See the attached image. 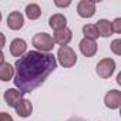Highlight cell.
Returning a JSON list of instances; mask_svg holds the SVG:
<instances>
[{
    "instance_id": "6da1fadb",
    "label": "cell",
    "mask_w": 121,
    "mask_h": 121,
    "mask_svg": "<svg viewBox=\"0 0 121 121\" xmlns=\"http://www.w3.org/2000/svg\"><path fill=\"white\" fill-rule=\"evenodd\" d=\"M14 84L22 94L40 87L56 70L57 61L51 53L29 51L17 58L14 64Z\"/></svg>"
},
{
    "instance_id": "7a4b0ae2",
    "label": "cell",
    "mask_w": 121,
    "mask_h": 121,
    "mask_svg": "<svg viewBox=\"0 0 121 121\" xmlns=\"http://www.w3.org/2000/svg\"><path fill=\"white\" fill-rule=\"evenodd\" d=\"M57 58H58V63L61 64L63 67L69 69V67H73L76 63H77V54L76 51L69 47V46H61L58 48V53H57Z\"/></svg>"
},
{
    "instance_id": "3957f363",
    "label": "cell",
    "mask_w": 121,
    "mask_h": 121,
    "mask_svg": "<svg viewBox=\"0 0 121 121\" xmlns=\"http://www.w3.org/2000/svg\"><path fill=\"white\" fill-rule=\"evenodd\" d=\"M33 46L40 51V53H50L54 47V40L50 34L47 33H39L33 37L31 40Z\"/></svg>"
},
{
    "instance_id": "277c9868",
    "label": "cell",
    "mask_w": 121,
    "mask_h": 121,
    "mask_svg": "<svg viewBox=\"0 0 121 121\" xmlns=\"http://www.w3.org/2000/svg\"><path fill=\"white\" fill-rule=\"evenodd\" d=\"M115 71V61L112 58H103L97 64V74L101 78H110Z\"/></svg>"
},
{
    "instance_id": "5b68a950",
    "label": "cell",
    "mask_w": 121,
    "mask_h": 121,
    "mask_svg": "<svg viewBox=\"0 0 121 121\" xmlns=\"http://www.w3.org/2000/svg\"><path fill=\"white\" fill-rule=\"evenodd\" d=\"M77 13L83 19H90L95 13V2L91 0H81L77 4Z\"/></svg>"
},
{
    "instance_id": "8992f818",
    "label": "cell",
    "mask_w": 121,
    "mask_h": 121,
    "mask_svg": "<svg viewBox=\"0 0 121 121\" xmlns=\"http://www.w3.org/2000/svg\"><path fill=\"white\" fill-rule=\"evenodd\" d=\"M104 103L110 110H117L121 105V91L110 90L104 97Z\"/></svg>"
},
{
    "instance_id": "52a82bcc",
    "label": "cell",
    "mask_w": 121,
    "mask_h": 121,
    "mask_svg": "<svg viewBox=\"0 0 121 121\" xmlns=\"http://www.w3.org/2000/svg\"><path fill=\"white\" fill-rule=\"evenodd\" d=\"M71 39H73V33H71V30L67 29V27L60 29V30H56L54 37H53L54 43H57V44H60V46H67V44L71 41Z\"/></svg>"
},
{
    "instance_id": "ba28073f",
    "label": "cell",
    "mask_w": 121,
    "mask_h": 121,
    "mask_svg": "<svg viewBox=\"0 0 121 121\" xmlns=\"http://www.w3.org/2000/svg\"><path fill=\"white\" fill-rule=\"evenodd\" d=\"M24 24V17L19 12H12L7 16V26L12 30H20Z\"/></svg>"
},
{
    "instance_id": "9c48e42d",
    "label": "cell",
    "mask_w": 121,
    "mask_h": 121,
    "mask_svg": "<svg viewBox=\"0 0 121 121\" xmlns=\"http://www.w3.org/2000/svg\"><path fill=\"white\" fill-rule=\"evenodd\" d=\"M80 51L86 56V57H93L97 53V43L94 40H88V39H83L80 41Z\"/></svg>"
},
{
    "instance_id": "30bf717a",
    "label": "cell",
    "mask_w": 121,
    "mask_h": 121,
    "mask_svg": "<svg viewBox=\"0 0 121 121\" xmlns=\"http://www.w3.org/2000/svg\"><path fill=\"white\" fill-rule=\"evenodd\" d=\"M27 50V44L23 39H14L10 43V53L14 57H22Z\"/></svg>"
},
{
    "instance_id": "8fae6325",
    "label": "cell",
    "mask_w": 121,
    "mask_h": 121,
    "mask_svg": "<svg viewBox=\"0 0 121 121\" xmlns=\"http://www.w3.org/2000/svg\"><path fill=\"white\" fill-rule=\"evenodd\" d=\"M23 98V94L19 91V90H14V88H9L6 93H4V101L7 103V105L10 107H16L17 103Z\"/></svg>"
},
{
    "instance_id": "7c38bea8",
    "label": "cell",
    "mask_w": 121,
    "mask_h": 121,
    "mask_svg": "<svg viewBox=\"0 0 121 121\" xmlns=\"http://www.w3.org/2000/svg\"><path fill=\"white\" fill-rule=\"evenodd\" d=\"M14 108H16V112H17L20 117H29V115L31 114V111H33L31 103H30L29 100H26V98H22V100L17 103V105H16Z\"/></svg>"
},
{
    "instance_id": "4fadbf2b",
    "label": "cell",
    "mask_w": 121,
    "mask_h": 121,
    "mask_svg": "<svg viewBox=\"0 0 121 121\" xmlns=\"http://www.w3.org/2000/svg\"><path fill=\"white\" fill-rule=\"evenodd\" d=\"M97 31H98V36L101 37H110L111 33H112V29H111V23L105 19H101L97 22V24H94Z\"/></svg>"
},
{
    "instance_id": "5bb4252c",
    "label": "cell",
    "mask_w": 121,
    "mask_h": 121,
    "mask_svg": "<svg viewBox=\"0 0 121 121\" xmlns=\"http://www.w3.org/2000/svg\"><path fill=\"white\" fill-rule=\"evenodd\" d=\"M48 24H50L51 29H54V30H60V29H64V27H66V24H67V19H66V16L57 13V14H53V16L50 17Z\"/></svg>"
},
{
    "instance_id": "9a60e30c",
    "label": "cell",
    "mask_w": 121,
    "mask_h": 121,
    "mask_svg": "<svg viewBox=\"0 0 121 121\" xmlns=\"http://www.w3.org/2000/svg\"><path fill=\"white\" fill-rule=\"evenodd\" d=\"M13 76H14V69L12 64L4 63L0 66V80L2 81H9L13 78Z\"/></svg>"
},
{
    "instance_id": "2e32d148",
    "label": "cell",
    "mask_w": 121,
    "mask_h": 121,
    "mask_svg": "<svg viewBox=\"0 0 121 121\" xmlns=\"http://www.w3.org/2000/svg\"><path fill=\"white\" fill-rule=\"evenodd\" d=\"M26 16H27L30 20H37V19L41 16V10H40L39 4L30 3V4L26 7Z\"/></svg>"
},
{
    "instance_id": "e0dca14e",
    "label": "cell",
    "mask_w": 121,
    "mask_h": 121,
    "mask_svg": "<svg viewBox=\"0 0 121 121\" xmlns=\"http://www.w3.org/2000/svg\"><path fill=\"white\" fill-rule=\"evenodd\" d=\"M83 33H84V39H88V40L98 39V31L94 24H86L83 27Z\"/></svg>"
},
{
    "instance_id": "ac0fdd59",
    "label": "cell",
    "mask_w": 121,
    "mask_h": 121,
    "mask_svg": "<svg viewBox=\"0 0 121 121\" xmlns=\"http://www.w3.org/2000/svg\"><path fill=\"white\" fill-rule=\"evenodd\" d=\"M111 51L117 56H121V40L120 39H117L111 43Z\"/></svg>"
},
{
    "instance_id": "d6986e66",
    "label": "cell",
    "mask_w": 121,
    "mask_h": 121,
    "mask_svg": "<svg viewBox=\"0 0 121 121\" xmlns=\"http://www.w3.org/2000/svg\"><path fill=\"white\" fill-rule=\"evenodd\" d=\"M111 29H112V31H115V33H121V19H120V17L115 19V20L111 23Z\"/></svg>"
},
{
    "instance_id": "ffe728a7",
    "label": "cell",
    "mask_w": 121,
    "mask_h": 121,
    "mask_svg": "<svg viewBox=\"0 0 121 121\" xmlns=\"http://www.w3.org/2000/svg\"><path fill=\"white\" fill-rule=\"evenodd\" d=\"M0 121H13V118H12V115L9 112L0 111Z\"/></svg>"
},
{
    "instance_id": "44dd1931",
    "label": "cell",
    "mask_w": 121,
    "mask_h": 121,
    "mask_svg": "<svg viewBox=\"0 0 121 121\" xmlns=\"http://www.w3.org/2000/svg\"><path fill=\"white\" fill-rule=\"evenodd\" d=\"M54 3H56V6H58V7H67V6L71 4L70 0H67V2H58V0H56Z\"/></svg>"
},
{
    "instance_id": "7402d4cb",
    "label": "cell",
    "mask_w": 121,
    "mask_h": 121,
    "mask_svg": "<svg viewBox=\"0 0 121 121\" xmlns=\"http://www.w3.org/2000/svg\"><path fill=\"white\" fill-rule=\"evenodd\" d=\"M4 44H6V37H4L3 33H0V48H3Z\"/></svg>"
},
{
    "instance_id": "603a6c76",
    "label": "cell",
    "mask_w": 121,
    "mask_h": 121,
    "mask_svg": "<svg viewBox=\"0 0 121 121\" xmlns=\"http://www.w3.org/2000/svg\"><path fill=\"white\" fill-rule=\"evenodd\" d=\"M67 121H87V120H84V118H81V117H73V118H70V120H67Z\"/></svg>"
},
{
    "instance_id": "cb8c5ba5",
    "label": "cell",
    "mask_w": 121,
    "mask_h": 121,
    "mask_svg": "<svg viewBox=\"0 0 121 121\" xmlns=\"http://www.w3.org/2000/svg\"><path fill=\"white\" fill-rule=\"evenodd\" d=\"M2 64H4V54H3L2 50H0V66Z\"/></svg>"
},
{
    "instance_id": "d4e9b609",
    "label": "cell",
    "mask_w": 121,
    "mask_h": 121,
    "mask_svg": "<svg viewBox=\"0 0 121 121\" xmlns=\"http://www.w3.org/2000/svg\"><path fill=\"white\" fill-rule=\"evenodd\" d=\"M0 22H2V12H0Z\"/></svg>"
}]
</instances>
